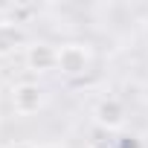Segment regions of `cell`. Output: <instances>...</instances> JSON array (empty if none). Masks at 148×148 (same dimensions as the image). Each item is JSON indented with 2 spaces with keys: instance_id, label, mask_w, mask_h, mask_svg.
<instances>
[{
  "instance_id": "5",
  "label": "cell",
  "mask_w": 148,
  "mask_h": 148,
  "mask_svg": "<svg viewBox=\"0 0 148 148\" xmlns=\"http://www.w3.org/2000/svg\"><path fill=\"white\" fill-rule=\"evenodd\" d=\"M23 44H26V32H23L21 23H15V21H0V58L15 55Z\"/></svg>"
},
{
  "instance_id": "9",
  "label": "cell",
  "mask_w": 148,
  "mask_h": 148,
  "mask_svg": "<svg viewBox=\"0 0 148 148\" xmlns=\"http://www.w3.org/2000/svg\"><path fill=\"white\" fill-rule=\"evenodd\" d=\"M90 148H93V145H90Z\"/></svg>"
},
{
  "instance_id": "6",
  "label": "cell",
  "mask_w": 148,
  "mask_h": 148,
  "mask_svg": "<svg viewBox=\"0 0 148 148\" xmlns=\"http://www.w3.org/2000/svg\"><path fill=\"white\" fill-rule=\"evenodd\" d=\"M6 148H38V145H35V142H23V139H21V142H12V145H6Z\"/></svg>"
},
{
  "instance_id": "4",
  "label": "cell",
  "mask_w": 148,
  "mask_h": 148,
  "mask_svg": "<svg viewBox=\"0 0 148 148\" xmlns=\"http://www.w3.org/2000/svg\"><path fill=\"white\" fill-rule=\"evenodd\" d=\"M93 116H96V125H99V128H105V131H119V128L125 125V105H122L119 99L108 96V99H102V102L96 105Z\"/></svg>"
},
{
  "instance_id": "7",
  "label": "cell",
  "mask_w": 148,
  "mask_h": 148,
  "mask_svg": "<svg viewBox=\"0 0 148 148\" xmlns=\"http://www.w3.org/2000/svg\"><path fill=\"white\" fill-rule=\"evenodd\" d=\"M122 148H139V145H136V139L131 136V139H125V142H122Z\"/></svg>"
},
{
  "instance_id": "8",
  "label": "cell",
  "mask_w": 148,
  "mask_h": 148,
  "mask_svg": "<svg viewBox=\"0 0 148 148\" xmlns=\"http://www.w3.org/2000/svg\"><path fill=\"white\" fill-rule=\"evenodd\" d=\"M38 148H67V145H61V142H44V145H38Z\"/></svg>"
},
{
  "instance_id": "3",
  "label": "cell",
  "mask_w": 148,
  "mask_h": 148,
  "mask_svg": "<svg viewBox=\"0 0 148 148\" xmlns=\"http://www.w3.org/2000/svg\"><path fill=\"white\" fill-rule=\"evenodd\" d=\"M26 67L32 73H49V70H58V47L47 44V41H38L32 47H26Z\"/></svg>"
},
{
  "instance_id": "1",
  "label": "cell",
  "mask_w": 148,
  "mask_h": 148,
  "mask_svg": "<svg viewBox=\"0 0 148 148\" xmlns=\"http://www.w3.org/2000/svg\"><path fill=\"white\" fill-rule=\"evenodd\" d=\"M93 64V52L87 44H79V41H70V44H61L58 47V73L70 79H79L90 70Z\"/></svg>"
},
{
  "instance_id": "2",
  "label": "cell",
  "mask_w": 148,
  "mask_h": 148,
  "mask_svg": "<svg viewBox=\"0 0 148 148\" xmlns=\"http://www.w3.org/2000/svg\"><path fill=\"white\" fill-rule=\"evenodd\" d=\"M9 99H12L15 113L32 116V113H38V110L44 108V87L35 84V82H21V84L12 87V96H9Z\"/></svg>"
}]
</instances>
